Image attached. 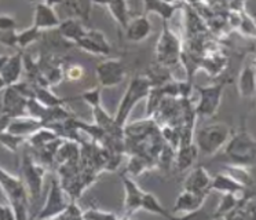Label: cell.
<instances>
[{"mask_svg": "<svg viewBox=\"0 0 256 220\" xmlns=\"http://www.w3.org/2000/svg\"><path fill=\"white\" fill-rule=\"evenodd\" d=\"M50 220H84L83 219V209L78 206V201H72L61 214Z\"/></svg>", "mask_w": 256, "mask_h": 220, "instance_id": "obj_35", "label": "cell"}, {"mask_svg": "<svg viewBox=\"0 0 256 220\" xmlns=\"http://www.w3.org/2000/svg\"><path fill=\"white\" fill-rule=\"evenodd\" d=\"M16 28H17V21L14 16L8 14H0V32L16 30Z\"/></svg>", "mask_w": 256, "mask_h": 220, "instance_id": "obj_39", "label": "cell"}, {"mask_svg": "<svg viewBox=\"0 0 256 220\" xmlns=\"http://www.w3.org/2000/svg\"><path fill=\"white\" fill-rule=\"evenodd\" d=\"M70 202H72V200L69 198L65 190L62 188L58 178H52L47 198H46L43 206L39 209V212L36 214L34 220L52 219V218H56L58 214H61L69 206Z\"/></svg>", "mask_w": 256, "mask_h": 220, "instance_id": "obj_7", "label": "cell"}, {"mask_svg": "<svg viewBox=\"0 0 256 220\" xmlns=\"http://www.w3.org/2000/svg\"><path fill=\"white\" fill-rule=\"evenodd\" d=\"M198 157V148L196 146V143L190 144H179V148L175 152V164L180 172L190 170Z\"/></svg>", "mask_w": 256, "mask_h": 220, "instance_id": "obj_22", "label": "cell"}, {"mask_svg": "<svg viewBox=\"0 0 256 220\" xmlns=\"http://www.w3.org/2000/svg\"><path fill=\"white\" fill-rule=\"evenodd\" d=\"M206 197L208 196H201V194H196V192H188V190H182L175 200L171 214H178V216L194 214L197 210L202 209Z\"/></svg>", "mask_w": 256, "mask_h": 220, "instance_id": "obj_14", "label": "cell"}, {"mask_svg": "<svg viewBox=\"0 0 256 220\" xmlns=\"http://www.w3.org/2000/svg\"><path fill=\"white\" fill-rule=\"evenodd\" d=\"M211 183L212 176L210 175V172L202 165H198V166H194L189 172V175L186 176L184 182V190L201 194V196H208L212 192Z\"/></svg>", "mask_w": 256, "mask_h": 220, "instance_id": "obj_12", "label": "cell"}, {"mask_svg": "<svg viewBox=\"0 0 256 220\" xmlns=\"http://www.w3.org/2000/svg\"><path fill=\"white\" fill-rule=\"evenodd\" d=\"M83 219L84 220H118L120 218L113 212L104 210L100 208H88L83 209Z\"/></svg>", "mask_w": 256, "mask_h": 220, "instance_id": "obj_34", "label": "cell"}, {"mask_svg": "<svg viewBox=\"0 0 256 220\" xmlns=\"http://www.w3.org/2000/svg\"><path fill=\"white\" fill-rule=\"evenodd\" d=\"M56 139H61V138L58 136L51 128H48V126H43V128H40L39 131L34 132V135H30V136L26 139V142L29 143V146L34 148V150H38V148H44L46 144L54 142Z\"/></svg>", "mask_w": 256, "mask_h": 220, "instance_id": "obj_28", "label": "cell"}, {"mask_svg": "<svg viewBox=\"0 0 256 220\" xmlns=\"http://www.w3.org/2000/svg\"><path fill=\"white\" fill-rule=\"evenodd\" d=\"M0 220H17L10 204L0 202Z\"/></svg>", "mask_w": 256, "mask_h": 220, "instance_id": "obj_41", "label": "cell"}, {"mask_svg": "<svg viewBox=\"0 0 256 220\" xmlns=\"http://www.w3.org/2000/svg\"><path fill=\"white\" fill-rule=\"evenodd\" d=\"M24 72V55L20 51L17 54L10 55V58L7 60V64L3 68V70L0 72V77L4 82L6 87H12L20 82V78L22 76Z\"/></svg>", "mask_w": 256, "mask_h": 220, "instance_id": "obj_18", "label": "cell"}, {"mask_svg": "<svg viewBox=\"0 0 256 220\" xmlns=\"http://www.w3.org/2000/svg\"><path fill=\"white\" fill-rule=\"evenodd\" d=\"M4 88H6V86H4V82H3L2 77H0V91H2V90H4Z\"/></svg>", "mask_w": 256, "mask_h": 220, "instance_id": "obj_43", "label": "cell"}, {"mask_svg": "<svg viewBox=\"0 0 256 220\" xmlns=\"http://www.w3.org/2000/svg\"><path fill=\"white\" fill-rule=\"evenodd\" d=\"M184 43L176 33L170 28V22H162V30L156 44V60L162 68H175L179 66Z\"/></svg>", "mask_w": 256, "mask_h": 220, "instance_id": "obj_5", "label": "cell"}, {"mask_svg": "<svg viewBox=\"0 0 256 220\" xmlns=\"http://www.w3.org/2000/svg\"><path fill=\"white\" fill-rule=\"evenodd\" d=\"M43 126H44V124L38 118L30 117V116H21V117H16V118H12L8 121L6 126L3 128V131L28 139L30 135H34V132L39 131Z\"/></svg>", "mask_w": 256, "mask_h": 220, "instance_id": "obj_16", "label": "cell"}, {"mask_svg": "<svg viewBox=\"0 0 256 220\" xmlns=\"http://www.w3.org/2000/svg\"><path fill=\"white\" fill-rule=\"evenodd\" d=\"M211 190L222 192V194H234L238 197H244L246 194H250V188H246L241 183H238L224 170L212 176Z\"/></svg>", "mask_w": 256, "mask_h": 220, "instance_id": "obj_15", "label": "cell"}, {"mask_svg": "<svg viewBox=\"0 0 256 220\" xmlns=\"http://www.w3.org/2000/svg\"><path fill=\"white\" fill-rule=\"evenodd\" d=\"M56 3H50V2H42L36 3L34 10V26H36L39 30L44 29H56L60 26L61 20L58 18L56 7Z\"/></svg>", "mask_w": 256, "mask_h": 220, "instance_id": "obj_13", "label": "cell"}, {"mask_svg": "<svg viewBox=\"0 0 256 220\" xmlns=\"http://www.w3.org/2000/svg\"><path fill=\"white\" fill-rule=\"evenodd\" d=\"M224 170H226L230 176H233L234 179L238 182V183H241L242 186L246 187V188H250L252 184H254V178L250 175V172L248 168L224 165Z\"/></svg>", "mask_w": 256, "mask_h": 220, "instance_id": "obj_31", "label": "cell"}, {"mask_svg": "<svg viewBox=\"0 0 256 220\" xmlns=\"http://www.w3.org/2000/svg\"><path fill=\"white\" fill-rule=\"evenodd\" d=\"M34 87V98L40 104H43L46 108H56V106H64L66 99H61L56 96L48 87Z\"/></svg>", "mask_w": 256, "mask_h": 220, "instance_id": "obj_29", "label": "cell"}, {"mask_svg": "<svg viewBox=\"0 0 256 220\" xmlns=\"http://www.w3.org/2000/svg\"><path fill=\"white\" fill-rule=\"evenodd\" d=\"M42 36V30H39L36 26L26 28V29H24L21 32H18L17 34V42H18V48H26L29 47L30 44L36 43L38 40Z\"/></svg>", "mask_w": 256, "mask_h": 220, "instance_id": "obj_32", "label": "cell"}, {"mask_svg": "<svg viewBox=\"0 0 256 220\" xmlns=\"http://www.w3.org/2000/svg\"><path fill=\"white\" fill-rule=\"evenodd\" d=\"M118 220H131V218H127V216H122Z\"/></svg>", "mask_w": 256, "mask_h": 220, "instance_id": "obj_44", "label": "cell"}, {"mask_svg": "<svg viewBox=\"0 0 256 220\" xmlns=\"http://www.w3.org/2000/svg\"><path fill=\"white\" fill-rule=\"evenodd\" d=\"M152 24L149 21L148 16H140L132 18L130 24H128L127 29H126V38L131 43H140L152 34Z\"/></svg>", "mask_w": 256, "mask_h": 220, "instance_id": "obj_17", "label": "cell"}, {"mask_svg": "<svg viewBox=\"0 0 256 220\" xmlns=\"http://www.w3.org/2000/svg\"><path fill=\"white\" fill-rule=\"evenodd\" d=\"M61 6L66 7L68 11H70L69 18H76L83 24L90 21L91 7H92L90 2H66V3H61Z\"/></svg>", "mask_w": 256, "mask_h": 220, "instance_id": "obj_30", "label": "cell"}, {"mask_svg": "<svg viewBox=\"0 0 256 220\" xmlns=\"http://www.w3.org/2000/svg\"><path fill=\"white\" fill-rule=\"evenodd\" d=\"M237 90L241 98H252L256 92V70L255 66L246 64L238 74Z\"/></svg>", "mask_w": 256, "mask_h": 220, "instance_id": "obj_19", "label": "cell"}, {"mask_svg": "<svg viewBox=\"0 0 256 220\" xmlns=\"http://www.w3.org/2000/svg\"><path fill=\"white\" fill-rule=\"evenodd\" d=\"M100 6H104L105 8H108L109 14L112 16V18L116 21V24L118 25V28L122 29V32H126L128 24L131 21L130 18V7H128V3L126 2H108V3H100Z\"/></svg>", "mask_w": 256, "mask_h": 220, "instance_id": "obj_23", "label": "cell"}, {"mask_svg": "<svg viewBox=\"0 0 256 220\" xmlns=\"http://www.w3.org/2000/svg\"><path fill=\"white\" fill-rule=\"evenodd\" d=\"M153 87L154 84L149 76H136L131 78L114 116V122L120 130H124V126L128 124V117L131 112L134 110L138 102H140L142 99H148Z\"/></svg>", "mask_w": 256, "mask_h": 220, "instance_id": "obj_3", "label": "cell"}, {"mask_svg": "<svg viewBox=\"0 0 256 220\" xmlns=\"http://www.w3.org/2000/svg\"><path fill=\"white\" fill-rule=\"evenodd\" d=\"M184 4L179 3H170V2H157V0H146L144 2V10L145 16L148 14H156L162 20V22H170L172 18L174 12Z\"/></svg>", "mask_w": 256, "mask_h": 220, "instance_id": "obj_21", "label": "cell"}, {"mask_svg": "<svg viewBox=\"0 0 256 220\" xmlns=\"http://www.w3.org/2000/svg\"><path fill=\"white\" fill-rule=\"evenodd\" d=\"M47 168L34 160V156L25 152L21 162V178H22L24 184L28 192L29 201L30 205L39 201L42 196V187H43V179L47 174Z\"/></svg>", "mask_w": 256, "mask_h": 220, "instance_id": "obj_6", "label": "cell"}, {"mask_svg": "<svg viewBox=\"0 0 256 220\" xmlns=\"http://www.w3.org/2000/svg\"><path fill=\"white\" fill-rule=\"evenodd\" d=\"M76 46L80 50H83L84 52L100 55V56H108L112 51L110 44L105 38V34L96 29H88L84 38Z\"/></svg>", "mask_w": 256, "mask_h": 220, "instance_id": "obj_11", "label": "cell"}, {"mask_svg": "<svg viewBox=\"0 0 256 220\" xmlns=\"http://www.w3.org/2000/svg\"><path fill=\"white\" fill-rule=\"evenodd\" d=\"M25 142H26V138L18 136L7 131H0V144L12 153H16L20 146Z\"/></svg>", "mask_w": 256, "mask_h": 220, "instance_id": "obj_33", "label": "cell"}, {"mask_svg": "<svg viewBox=\"0 0 256 220\" xmlns=\"http://www.w3.org/2000/svg\"><path fill=\"white\" fill-rule=\"evenodd\" d=\"M218 161L228 166H256V138L250 134L245 122L237 131H233L226 146L219 152Z\"/></svg>", "mask_w": 256, "mask_h": 220, "instance_id": "obj_1", "label": "cell"}, {"mask_svg": "<svg viewBox=\"0 0 256 220\" xmlns=\"http://www.w3.org/2000/svg\"><path fill=\"white\" fill-rule=\"evenodd\" d=\"M156 164L157 162L154 160L149 158L144 154H131L126 172L128 174V176H138L146 170H150Z\"/></svg>", "mask_w": 256, "mask_h": 220, "instance_id": "obj_26", "label": "cell"}, {"mask_svg": "<svg viewBox=\"0 0 256 220\" xmlns=\"http://www.w3.org/2000/svg\"><path fill=\"white\" fill-rule=\"evenodd\" d=\"M95 76L100 87L113 88L120 86L126 78V66L116 58H108L95 68Z\"/></svg>", "mask_w": 256, "mask_h": 220, "instance_id": "obj_9", "label": "cell"}, {"mask_svg": "<svg viewBox=\"0 0 256 220\" xmlns=\"http://www.w3.org/2000/svg\"><path fill=\"white\" fill-rule=\"evenodd\" d=\"M18 32L16 30H10V32H0V44L7 46V47H12V48H18L17 42Z\"/></svg>", "mask_w": 256, "mask_h": 220, "instance_id": "obj_40", "label": "cell"}, {"mask_svg": "<svg viewBox=\"0 0 256 220\" xmlns=\"http://www.w3.org/2000/svg\"><path fill=\"white\" fill-rule=\"evenodd\" d=\"M122 187H124V202H122L124 214L122 216L131 218L142 206V200H144L145 192L138 186V183L131 176L122 175Z\"/></svg>", "mask_w": 256, "mask_h": 220, "instance_id": "obj_10", "label": "cell"}, {"mask_svg": "<svg viewBox=\"0 0 256 220\" xmlns=\"http://www.w3.org/2000/svg\"><path fill=\"white\" fill-rule=\"evenodd\" d=\"M223 220H256V205L252 202V194L241 198L237 208Z\"/></svg>", "mask_w": 256, "mask_h": 220, "instance_id": "obj_24", "label": "cell"}, {"mask_svg": "<svg viewBox=\"0 0 256 220\" xmlns=\"http://www.w3.org/2000/svg\"><path fill=\"white\" fill-rule=\"evenodd\" d=\"M228 80H220V82H214L210 86H197V91L200 94L198 104L196 106V114L197 117H214L218 113V109L222 104L223 92H224V86Z\"/></svg>", "mask_w": 256, "mask_h": 220, "instance_id": "obj_8", "label": "cell"}, {"mask_svg": "<svg viewBox=\"0 0 256 220\" xmlns=\"http://www.w3.org/2000/svg\"><path fill=\"white\" fill-rule=\"evenodd\" d=\"M84 74V69L80 65H70L64 70V77L69 82H78Z\"/></svg>", "mask_w": 256, "mask_h": 220, "instance_id": "obj_38", "label": "cell"}, {"mask_svg": "<svg viewBox=\"0 0 256 220\" xmlns=\"http://www.w3.org/2000/svg\"><path fill=\"white\" fill-rule=\"evenodd\" d=\"M238 30L248 38H256V21L246 12L242 11L241 14V24H240Z\"/></svg>", "mask_w": 256, "mask_h": 220, "instance_id": "obj_36", "label": "cell"}, {"mask_svg": "<svg viewBox=\"0 0 256 220\" xmlns=\"http://www.w3.org/2000/svg\"><path fill=\"white\" fill-rule=\"evenodd\" d=\"M8 58H10V55H0V72L3 70V68L7 64Z\"/></svg>", "mask_w": 256, "mask_h": 220, "instance_id": "obj_42", "label": "cell"}, {"mask_svg": "<svg viewBox=\"0 0 256 220\" xmlns=\"http://www.w3.org/2000/svg\"><path fill=\"white\" fill-rule=\"evenodd\" d=\"M246 196H248V194H246ZM241 198L242 197L234 196V194H222V198H220V201L218 204L215 212L212 214L214 220H223L228 214H232L234 209L237 208V205H238L240 201H241Z\"/></svg>", "mask_w": 256, "mask_h": 220, "instance_id": "obj_27", "label": "cell"}, {"mask_svg": "<svg viewBox=\"0 0 256 220\" xmlns=\"http://www.w3.org/2000/svg\"><path fill=\"white\" fill-rule=\"evenodd\" d=\"M140 209L148 212V214L162 216V218L167 220H171L174 216L171 214V210H168L166 206H162V202L158 201V198L153 192H145V194H144V200H142V206H140Z\"/></svg>", "mask_w": 256, "mask_h": 220, "instance_id": "obj_25", "label": "cell"}, {"mask_svg": "<svg viewBox=\"0 0 256 220\" xmlns=\"http://www.w3.org/2000/svg\"><path fill=\"white\" fill-rule=\"evenodd\" d=\"M56 29H58L62 38H65L66 42H70L73 44H78L88 30L84 26L83 22L78 21L76 18H68L65 21H61L60 26Z\"/></svg>", "mask_w": 256, "mask_h": 220, "instance_id": "obj_20", "label": "cell"}, {"mask_svg": "<svg viewBox=\"0 0 256 220\" xmlns=\"http://www.w3.org/2000/svg\"><path fill=\"white\" fill-rule=\"evenodd\" d=\"M0 188L7 198V204L14 209L17 220H29L30 201L22 178L12 175L0 166Z\"/></svg>", "mask_w": 256, "mask_h": 220, "instance_id": "obj_2", "label": "cell"}, {"mask_svg": "<svg viewBox=\"0 0 256 220\" xmlns=\"http://www.w3.org/2000/svg\"><path fill=\"white\" fill-rule=\"evenodd\" d=\"M80 98H83L84 102L88 104L91 109H94L96 106H100L102 104H100V87L87 90L86 92L80 95Z\"/></svg>", "mask_w": 256, "mask_h": 220, "instance_id": "obj_37", "label": "cell"}, {"mask_svg": "<svg viewBox=\"0 0 256 220\" xmlns=\"http://www.w3.org/2000/svg\"><path fill=\"white\" fill-rule=\"evenodd\" d=\"M233 130L224 122H210L194 134V143L198 153L206 157L216 156L232 136Z\"/></svg>", "mask_w": 256, "mask_h": 220, "instance_id": "obj_4", "label": "cell"}]
</instances>
